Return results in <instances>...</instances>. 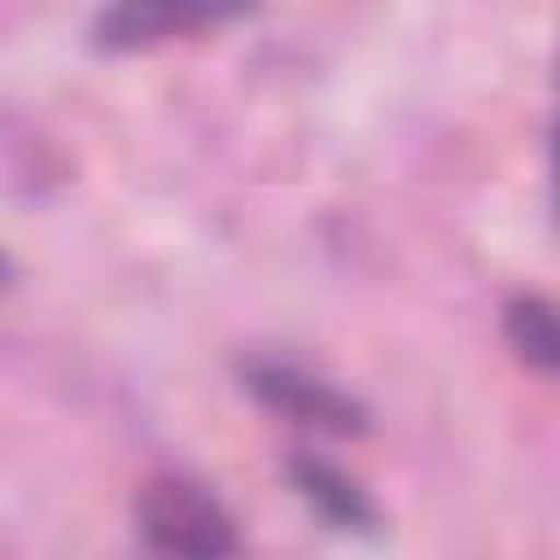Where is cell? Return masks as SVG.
<instances>
[{
	"label": "cell",
	"mask_w": 560,
	"mask_h": 560,
	"mask_svg": "<svg viewBox=\"0 0 560 560\" xmlns=\"http://www.w3.org/2000/svg\"><path fill=\"white\" fill-rule=\"evenodd\" d=\"M136 529L162 556H232L241 551L232 512L192 477L162 472L136 490Z\"/></svg>",
	"instance_id": "1"
},
{
	"label": "cell",
	"mask_w": 560,
	"mask_h": 560,
	"mask_svg": "<svg viewBox=\"0 0 560 560\" xmlns=\"http://www.w3.org/2000/svg\"><path fill=\"white\" fill-rule=\"evenodd\" d=\"M258 0H105L92 22V44L105 52L158 48L166 39L201 35L236 22Z\"/></svg>",
	"instance_id": "2"
},
{
	"label": "cell",
	"mask_w": 560,
	"mask_h": 560,
	"mask_svg": "<svg viewBox=\"0 0 560 560\" xmlns=\"http://www.w3.org/2000/svg\"><path fill=\"white\" fill-rule=\"evenodd\" d=\"M245 376V389L276 416L293 420V424H306V429H319V433H337V438H350V433H363L368 429V411L359 407V398H350L346 389H337L332 381L298 368V363H284V359H249L241 368Z\"/></svg>",
	"instance_id": "3"
},
{
	"label": "cell",
	"mask_w": 560,
	"mask_h": 560,
	"mask_svg": "<svg viewBox=\"0 0 560 560\" xmlns=\"http://www.w3.org/2000/svg\"><path fill=\"white\" fill-rule=\"evenodd\" d=\"M289 477L298 486V494L337 529H368L376 525V508L368 503V494L359 490V481H350L337 464H324L315 455H298L289 464Z\"/></svg>",
	"instance_id": "4"
},
{
	"label": "cell",
	"mask_w": 560,
	"mask_h": 560,
	"mask_svg": "<svg viewBox=\"0 0 560 560\" xmlns=\"http://www.w3.org/2000/svg\"><path fill=\"white\" fill-rule=\"evenodd\" d=\"M503 337L529 368H538V372L556 368V315L542 298H534V293L512 298L503 311Z\"/></svg>",
	"instance_id": "5"
},
{
	"label": "cell",
	"mask_w": 560,
	"mask_h": 560,
	"mask_svg": "<svg viewBox=\"0 0 560 560\" xmlns=\"http://www.w3.org/2000/svg\"><path fill=\"white\" fill-rule=\"evenodd\" d=\"M4 271H9V262H4V258H0V284H4Z\"/></svg>",
	"instance_id": "6"
}]
</instances>
